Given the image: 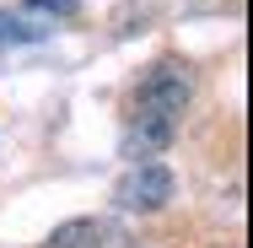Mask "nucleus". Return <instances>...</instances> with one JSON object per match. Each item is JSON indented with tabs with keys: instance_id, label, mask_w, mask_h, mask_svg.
<instances>
[{
	"instance_id": "20e7f679",
	"label": "nucleus",
	"mask_w": 253,
	"mask_h": 248,
	"mask_svg": "<svg viewBox=\"0 0 253 248\" xmlns=\"http://www.w3.org/2000/svg\"><path fill=\"white\" fill-rule=\"evenodd\" d=\"M33 5H54V11H76V0H33Z\"/></svg>"
},
{
	"instance_id": "f257e3e1",
	"label": "nucleus",
	"mask_w": 253,
	"mask_h": 248,
	"mask_svg": "<svg viewBox=\"0 0 253 248\" xmlns=\"http://www.w3.org/2000/svg\"><path fill=\"white\" fill-rule=\"evenodd\" d=\"M189 70L178 65V59H162L151 65V76L140 81V92H135V119H129V130H124V156L129 162H140V156H156V151L172 146V135H178V119H183V108H189Z\"/></svg>"
},
{
	"instance_id": "7ed1b4c3",
	"label": "nucleus",
	"mask_w": 253,
	"mask_h": 248,
	"mask_svg": "<svg viewBox=\"0 0 253 248\" xmlns=\"http://www.w3.org/2000/svg\"><path fill=\"white\" fill-rule=\"evenodd\" d=\"M108 243H119V232H113L108 221H97V216H81V221L54 227L43 248H108Z\"/></svg>"
},
{
	"instance_id": "f03ea898",
	"label": "nucleus",
	"mask_w": 253,
	"mask_h": 248,
	"mask_svg": "<svg viewBox=\"0 0 253 248\" xmlns=\"http://www.w3.org/2000/svg\"><path fill=\"white\" fill-rule=\"evenodd\" d=\"M172 195H178V184H172V173H167L162 162H135V167L119 178V189H113V199H119L124 210H162Z\"/></svg>"
}]
</instances>
